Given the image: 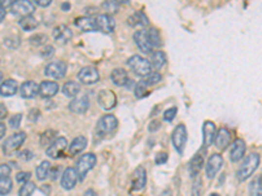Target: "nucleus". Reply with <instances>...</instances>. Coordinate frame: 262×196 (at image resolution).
<instances>
[{
  "mask_svg": "<svg viewBox=\"0 0 262 196\" xmlns=\"http://www.w3.org/2000/svg\"><path fill=\"white\" fill-rule=\"evenodd\" d=\"M260 154L257 152H252L246 157L244 158V161L241 162V165L239 166L236 171V179L239 182H244L248 178H250L256 169L260 165Z\"/></svg>",
  "mask_w": 262,
  "mask_h": 196,
  "instance_id": "nucleus-1",
  "label": "nucleus"
},
{
  "mask_svg": "<svg viewBox=\"0 0 262 196\" xmlns=\"http://www.w3.org/2000/svg\"><path fill=\"white\" fill-rule=\"evenodd\" d=\"M127 65L137 76H142V79L147 76L148 73H151V69H152L150 60L140 55H133L131 58H129Z\"/></svg>",
  "mask_w": 262,
  "mask_h": 196,
  "instance_id": "nucleus-2",
  "label": "nucleus"
},
{
  "mask_svg": "<svg viewBox=\"0 0 262 196\" xmlns=\"http://www.w3.org/2000/svg\"><path fill=\"white\" fill-rule=\"evenodd\" d=\"M96 162H97V158H96V154L93 153L83 154L82 157L76 161V167H75V169L78 171L79 180H80V182H83L84 178L87 177V174L95 167Z\"/></svg>",
  "mask_w": 262,
  "mask_h": 196,
  "instance_id": "nucleus-3",
  "label": "nucleus"
},
{
  "mask_svg": "<svg viewBox=\"0 0 262 196\" xmlns=\"http://www.w3.org/2000/svg\"><path fill=\"white\" fill-rule=\"evenodd\" d=\"M118 127V120L112 114H106L103 118H100L96 126V133L99 136H106L109 133H112L116 131V128Z\"/></svg>",
  "mask_w": 262,
  "mask_h": 196,
  "instance_id": "nucleus-4",
  "label": "nucleus"
},
{
  "mask_svg": "<svg viewBox=\"0 0 262 196\" xmlns=\"http://www.w3.org/2000/svg\"><path fill=\"white\" fill-rule=\"evenodd\" d=\"M172 144L173 148L176 149L178 154L184 153L185 145H186V140H188V131L185 124H178L172 132Z\"/></svg>",
  "mask_w": 262,
  "mask_h": 196,
  "instance_id": "nucleus-5",
  "label": "nucleus"
},
{
  "mask_svg": "<svg viewBox=\"0 0 262 196\" xmlns=\"http://www.w3.org/2000/svg\"><path fill=\"white\" fill-rule=\"evenodd\" d=\"M25 139H26L25 132L13 133L12 136H9L8 139H5V141L3 143V153L7 154V156L15 153V152L24 144Z\"/></svg>",
  "mask_w": 262,
  "mask_h": 196,
  "instance_id": "nucleus-6",
  "label": "nucleus"
},
{
  "mask_svg": "<svg viewBox=\"0 0 262 196\" xmlns=\"http://www.w3.org/2000/svg\"><path fill=\"white\" fill-rule=\"evenodd\" d=\"M206 153H207V148H201L198 150L197 153L194 154L193 158L190 160L189 162V173L192 178H195L199 171L203 169V165H205V158H206Z\"/></svg>",
  "mask_w": 262,
  "mask_h": 196,
  "instance_id": "nucleus-7",
  "label": "nucleus"
},
{
  "mask_svg": "<svg viewBox=\"0 0 262 196\" xmlns=\"http://www.w3.org/2000/svg\"><path fill=\"white\" fill-rule=\"evenodd\" d=\"M11 11L16 16H32V13L35 11V4L33 1L28 0H18V1H12L11 3Z\"/></svg>",
  "mask_w": 262,
  "mask_h": 196,
  "instance_id": "nucleus-8",
  "label": "nucleus"
},
{
  "mask_svg": "<svg viewBox=\"0 0 262 196\" xmlns=\"http://www.w3.org/2000/svg\"><path fill=\"white\" fill-rule=\"evenodd\" d=\"M96 25L97 30L104 33V34H112L114 29H116V21L110 15L103 13V15H97L95 16Z\"/></svg>",
  "mask_w": 262,
  "mask_h": 196,
  "instance_id": "nucleus-9",
  "label": "nucleus"
},
{
  "mask_svg": "<svg viewBox=\"0 0 262 196\" xmlns=\"http://www.w3.org/2000/svg\"><path fill=\"white\" fill-rule=\"evenodd\" d=\"M110 80L114 85L117 86H123V88H131L134 85V81L129 77V73L126 72V69L123 68H116L113 69L112 73H110Z\"/></svg>",
  "mask_w": 262,
  "mask_h": 196,
  "instance_id": "nucleus-10",
  "label": "nucleus"
},
{
  "mask_svg": "<svg viewBox=\"0 0 262 196\" xmlns=\"http://www.w3.org/2000/svg\"><path fill=\"white\" fill-rule=\"evenodd\" d=\"M66 72H67V65L62 60L52 62L45 67V75L52 79H55V80L63 79L66 76Z\"/></svg>",
  "mask_w": 262,
  "mask_h": 196,
  "instance_id": "nucleus-11",
  "label": "nucleus"
},
{
  "mask_svg": "<svg viewBox=\"0 0 262 196\" xmlns=\"http://www.w3.org/2000/svg\"><path fill=\"white\" fill-rule=\"evenodd\" d=\"M223 166V156L219 153L211 154L206 163V177L209 179H214L219 170Z\"/></svg>",
  "mask_w": 262,
  "mask_h": 196,
  "instance_id": "nucleus-12",
  "label": "nucleus"
},
{
  "mask_svg": "<svg viewBox=\"0 0 262 196\" xmlns=\"http://www.w3.org/2000/svg\"><path fill=\"white\" fill-rule=\"evenodd\" d=\"M67 145H69V143H67V139H66V137L62 136L58 137L50 147H48V149H46V156L52 158V160H58V158H60L63 156L66 149H69Z\"/></svg>",
  "mask_w": 262,
  "mask_h": 196,
  "instance_id": "nucleus-13",
  "label": "nucleus"
},
{
  "mask_svg": "<svg viewBox=\"0 0 262 196\" xmlns=\"http://www.w3.org/2000/svg\"><path fill=\"white\" fill-rule=\"evenodd\" d=\"M78 79L83 84L90 85V84H95V82H97V81L100 80V73L96 67L88 65V67H84V68L79 71Z\"/></svg>",
  "mask_w": 262,
  "mask_h": 196,
  "instance_id": "nucleus-14",
  "label": "nucleus"
},
{
  "mask_svg": "<svg viewBox=\"0 0 262 196\" xmlns=\"http://www.w3.org/2000/svg\"><path fill=\"white\" fill-rule=\"evenodd\" d=\"M79 180L78 171L75 167H67L63 174H62V178H60V186L65 188L66 191H70L72 190Z\"/></svg>",
  "mask_w": 262,
  "mask_h": 196,
  "instance_id": "nucleus-15",
  "label": "nucleus"
},
{
  "mask_svg": "<svg viewBox=\"0 0 262 196\" xmlns=\"http://www.w3.org/2000/svg\"><path fill=\"white\" fill-rule=\"evenodd\" d=\"M97 102L104 110H110L117 105V97L113 90L104 89L97 96Z\"/></svg>",
  "mask_w": 262,
  "mask_h": 196,
  "instance_id": "nucleus-16",
  "label": "nucleus"
},
{
  "mask_svg": "<svg viewBox=\"0 0 262 196\" xmlns=\"http://www.w3.org/2000/svg\"><path fill=\"white\" fill-rule=\"evenodd\" d=\"M147 184V173L144 167L139 166L131 175V188L133 191H142Z\"/></svg>",
  "mask_w": 262,
  "mask_h": 196,
  "instance_id": "nucleus-17",
  "label": "nucleus"
},
{
  "mask_svg": "<svg viewBox=\"0 0 262 196\" xmlns=\"http://www.w3.org/2000/svg\"><path fill=\"white\" fill-rule=\"evenodd\" d=\"M134 42L137 43L138 49L144 54H152L154 47L151 46L148 37H147V30H138L134 33Z\"/></svg>",
  "mask_w": 262,
  "mask_h": 196,
  "instance_id": "nucleus-18",
  "label": "nucleus"
},
{
  "mask_svg": "<svg viewBox=\"0 0 262 196\" xmlns=\"http://www.w3.org/2000/svg\"><path fill=\"white\" fill-rule=\"evenodd\" d=\"M88 109H89V97L87 94L75 97L69 105V110L73 114H84Z\"/></svg>",
  "mask_w": 262,
  "mask_h": 196,
  "instance_id": "nucleus-19",
  "label": "nucleus"
},
{
  "mask_svg": "<svg viewBox=\"0 0 262 196\" xmlns=\"http://www.w3.org/2000/svg\"><path fill=\"white\" fill-rule=\"evenodd\" d=\"M202 133H203V147L209 148L210 145L215 143V137H216V126L214 122L211 120H206L202 126Z\"/></svg>",
  "mask_w": 262,
  "mask_h": 196,
  "instance_id": "nucleus-20",
  "label": "nucleus"
},
{
  "mask_svg": "<svg viewBox=\"0 0 262 196\" xmlns=\"http://www.w3.org/2000/svg\"><path fill=\"white\" fill-rule=\"evenodd\" d=\"M245 150H246V144L243 139H236L233 141L231 150H229V158L231 162L240 161L241 158H244Z\"/></svg>",
  "mask_w": 262,
  "mask_h": 196,
  "instance_id": "nucleus-21",
  "label": "nucleus"
},
{
  "mask_svg": "<svg viewBox=\"0 0 262 196\" xmlns=\"http://www.w3.org/2000/svg\"><path fill=\"white\" fill-rule=\"evenodd\" d=\"M52 37L58 43L65 45L72 38V32L67 25H58L52 30Z\"/></svg>",
  "mask_w": 262,
  "mask_h": 196,
  "instance_id": "nucleus-22",
  "label": "nucleus"
},
{
  "mask_svg": "<svg viewBox=\"0 0 262 196\" xmlns=\"http://www.w3.org/2000/svg\"><path fill=\"white\" fill-rule=\"evenodd\" d=\"M20 94H21L22 98H26V99H32V98L37 97L39 94V85L35 81H25L22 82L21 86H20Z\"/></svg>",
  "mask_w": 262,
  "mask_h": 196,
  "instance_id": "nucleus-23",
  "label": "nucleus"
},
{
  "mask_svg": "<svg viewBox=\"0 0 262 196\" xmlns=\"http://www.w3.org/2000/svg\"><path fill=\"white\" fill-rule=\"evenodd\" d=\"M59 92V85L55 81L45 80L39 84V96L43 98H52Z\"/></svg>",
  "mask_w": 262,
  "mask_h": 196,
  "instance_id": "nucleus-24",
  "label": "nucleus"
},
{
  "mask_svg": "<svg viewBox=\"0 0 262 196\" xmlns=\"http://www.w3.org/2000/svg\"><path fill=\"white\" fill-rule=\"evenodd\" d=\"M87 144H88L87 137H84V136L75 137V139L71 141V144L69 145L67 154H69L70 157H75V156H78L79 153H82L83 150L86 149Z\"/></svg>",
  "mask_w": 262,
  "mask_h": 196,
  "instance_id": "nucleus-25",
  "label": "nucleus"
},
{
  "mask_svg": "<svg viewBox=\"0 0 262 196\" xmlns=\"http://www.w3.org/2000/svg\"><path fill=\"white\" fill-rule=\"evenodd\" d=\"M231 143V132L227 127H222L216 133L215 137V145L219 150H224L228 148V145Z\"/></svg>",
  "mask_w": 262,
  "mask_h": 196,
  "instance_id": "nucleus-26",
  "label": "nucleus"
},
{
  "mask_svg": "<svg viewBox=\"0 0 262 196\" xmlns=\"http://www.w3.org/2000/svg\"><path fill=\"white\" fill-rule=\"evenodd\" d=\"M75 25L78 26L79 29L86 33L89 32H96L97 30V25H96L95 17H88V16H83V17H78L75 20Z\"/></svg>",
  "mask_w": 262,
  "mask_h": 196,
  "instance_id": "nucleus-27",
  "label": "nucleus"
},
{
  "mask_svg": "<svg viewBox=\"0 0 262 196\" xmlns=\"http://www.w3.org/2000/svg\"><path fill=\"white\" fill-rule=\"evenodd\" d=\"M17 89V81L13 80V79H8V80L1 82V85H0V94H1V97H12V96L16 94Z\"/></svg>",
  "mask_w": 262,
  "mask_h": 196,
  "instance_id": "nucleus-28",
  "label": "nucleus"
},
{
  "mask_svg": "<svg viewBox=\"0 0 262 196\" xmlns=\"http://www.w3.org/2000/svg\"><path fill=\"white\" fill-rule=\"evenodd\" d=\"M151 65H152V68L156 69V72L161 69L164 67V64L167 63V56H165V52L164 51H154L151 54Z\"/></svg>",
  "mask_w": 262,
  "mask_h": 196,
  "instance_id": "nucleus-29",
  "label": "nucleus"
},
{
  "mask_svg": "<svg viewBox=\"0 0 262 196\" xmlns=\"http://www.w3.org/2000/svg\"><path fill=\"white\" fill-rule=\"evenodd\" d=\"M127 21H129V25L131 26H142V28H144V26L148 25V17L140 11H138V12L134 13L133 16H130Z\"/></svg>",
  "mask_w": 262,
  "mask_h": 196,
  "instance_id": "nucleus-30",
  "label": "nucleus"
},
{
  "mask_svg": "<svg viewBox=\"0 0 262 196\" xmlns=\"http://www.w3.org/2000/svg\"><path fill=\"white\" fill-rule=\"evenodd\" d=\"M62 92H63L66 97H76L79 92H80V85H79V82H75V81H67L65 85H63V88H62Z\"/></svg>",
  "mask_w": 262,
  "mask_h": 196,
  "instance_id": "nucleus-31",
  "label": "nucleus"
},
{
  "mask_svg": "<svg viewBox=\"0 0 262 196\" xmlns=\"http://www.w3.org/2000/svg\"><path fill=\"white\" fill-rule=\"evenodd\" d=\"M50 167H52V165H50L49 161L41 162L38 166H37V169H35V177H37V179L42 182V180L48 178L49 175H50V170H52Z\"/></svg>",
  "mask_w": 262,
  "mask_h": 196,
  "instance_id": "nucleus-32",
  "label": "nucleus"
},
{
  "mask_svg": "<svg viewBox=\"0 0 262 196\" xmlns=\"http://www.w3.org/2000/svg\"><path fill=\"white\" fill-rule=\"evenodd\" d=\"M18 25H20V28H21L22 30H25V32H32V30H35V28L38 26V21H37L33 16H26V17L20 18Z\"/></svg>",
  "mask_w": 262,
  "mask_h": 196,
  "instance_id": "nucleus-33",
  "label": "nucleus"
},
{
  "mask_svg": "<svg viewBox=\"0 0 262 196\" xmlns=\"http://www.w3.org/2000/svg\"><path fill=\"white\" fill-rule=\"evenodd\" d=\"M147 37H148V41H150L151 46L154 49H159L161 46V37H160L159 30L156 28H150L147 30Z\"/></svg>",
  "mask_w": 262,
  "mask_h": 196,
  "instance_id": "nucleus-34",
  "label": "nucleus"
},
{
  "mask_svg": "<svg viewBox=\"0 0 262 196\" xmlns=\"http://www.w3.org/2000/svg\"><path fill=\"white\" fill-rule=\"evenodd\" d=\"M249 196H262V175H258L250 182Z\"/></svg>",
  "mask_w": 262,
  "mask_h": 196,
  "instance_id": "nucleus-35",
  "label": "nucleus"
},
{
  "mask_svg": "<svg viewBox=\"0 0 262 196\" xmlns=\"http://www.w3.org/2000/svg\"><path fill=\"white\" fill-rule=\"evenodd\" d=\"M56 139H58V133L54 130H48L41 135V145L42 147H48V145L50 147Z\"/></svg>",
  "mask_w": 262,
  "mask_h": 196,
  "instance_id": "nucleus-36",
  "label": "nucleus"
},
{
  "mask_svg": "<svg viewBox=\"0 0 262 196\" xmlns=\"http://www.w3.org/2000/svg\"><path fill=\"white\" fill-rule=\"evenodd\" d=\"M12 179L11 177H0V195H8L12 190Z\"/></svg>",
  "mask_w": 262,
  "mask_h": 196,
  "instance_id": "nucleus-37",
  "label": "nucleus"
},
{
  "mask_svg": "<svg viewBox=\"0 0 262 196\" xmlns=\"http://www.w3.org/2000/svg\"><path fill=\"white\" fill-rule=\"evenodd\" d=\"M142 81L148 86V88H150V86L155 85V84H157V82L161 81V75H160L159 72H151L148 73L147 76L143 77Z\"/></svg>",
  "mask_w": 262,
  "mask_h": 196,
  "instance_id": "nucleus-38",
  "label": "nucleus"
},
{
  "mask_svg": "<svg viewBox=\"0 0 262 196\" xmlns=\"http://www.w3.org/2000/svg\"><path fill=\"white\" fill-rule=\"evenodd\" d=\"M29 42L33 45V46H46L48 45V35L42 34V33H37L33 37H30Z\"/></svg>",
  "mask_w": 262,
  "mask_h": 196,
  "instance_id": "nucleus-39",
  "label": "nucleus"
},
{
  "mask_svg": "<svg viewBox=\"0 0 262 196\" xmlns=\"http://www.w3.org/2000/svg\"><path fill=\"white\" fill-rule=\"evenodd\" d=\"M35 191V183L33 182H28L21 186V188L18 190V196H32Z\"/></svg>",
  "mask_w": 262,
  "mask_h": 196,
  "instance_id": "nucleus-40",
  "label": "nucleus"
},
{
  "mask_svg": "<svg viewBox=\"0 0 262 196\" xmlns=\"http://www.w3.org/2000/svg\"><path fill=\"white\" fill-rule=\"evenodd\" d=\"M147 89H148V86L140 80L137 85H135V88H134V94L137 96V98H142L147 94Z\"/></svg>",
  "mask_w": 262,
  "mask_h": 196,
  "instance_id": "nucleus-41",
  "label": "nucleus"
},
{
  "mask_svg": "<svg viewBox=\"0 0 262 196\" xmlns=\"http://www.w3.org/2000/svg\"><path fill=\"white\" fill-rule=\"evenodd\" d=\"M176 115H177V107H169V109H167V110L164 111L163 119L165 120V122H172V120L176 118Z\"/></svg>",
  "mask_w": 262,
  "mask_h": 196,
  "instance_id": "nucleus-42",
  "label": "nucleus"
},
{
  "mask_svg": "<svg viewBox=\"0 0 262 196\" xmlns=\"http://www.w3.org/2000/svg\"><path fill=\"white\" fill-rule=\"evenodd\" d=\"M54 52H55V50H54V47H52V45H46V46H43L42 49L39 50L41 56H42V58H48V59L54 55Z\"/></svg>",
  "mask_w": 262,
  "mask_h": 196,
  "instance_id": "nucleus-43",
  "label": "nucleus"
},
{
  "mask_svg": "<svg viewBox=\"0 0 262 196\" xmlns=\"http://www.w3.org/2000/svg\"><path fill=\"white\" fill-rule=\"evenodd\" d=\"M4 45L7 47H11V49H16V47H18V45H20V39H18V37H7V38H4Z\"/></svg>",
  "mask_w": 262,
  "mask_h": 196,
  "instance_id": "nucleus-44",
  "label": "nucleus"
},
{
  "mask_svg": "<svg viewBox=\"0 0 262 196\" xmlns=\"http://www.w3.org/2000/svg\"><path fill=\"white\" fill-rule=\"evenodd\" d=\"M30 173L29 171H20V173H17L16 174V182H18V183H28L30 179Z\"/></svg>",
  "mask_w": 262,
  "mask_h": 196,
  "instance_id": "nucleus-45",
  "label": "nucleus"
},
{
  "mask_svg": "<svg viewBox=\"0 0 262 196\" xmlns=\"http://www.w3.org/2000/svg\"><path fill=\"white\" fill-rule=\"evenodd\" d=\"M21 119L22 114H16V115L11 116V119H9V127L18 128L20 127V124H21Z\"/></svg>",
  "mask_w": 262,
  "mask_h": 196,
  "instance_id": "nucleus-46",
  "label": "nucleus"
},
{
  "mask_svg": "<svg viewBox=\"0 0 262 196\" xmlns=\"http://www.w3.org/2000/svg\"><path fill=\"white\" fill-rule=\"evenodd\" d=\"M167 161H168V153H165V152H160V153L156 154L155 162L157 165H163V163H165Z\"/></svg>",
  "mask_w": 262,
  "mask_h": 196,
  "instance_id": "nucleus-47",
  "label": "nucleus"
},
{
  "mask_svg": "<svg viewBox=\"0 0 262 196\" xmlns=\"http://www.w3.org/2000/svg\"><path fill=\"white\" fill-rule=\"evenodd\" d=\"M11 174V167L5 163H1L0 165V177H9Z\"/></svg>",
  "mask_w": 262,
  "mask_h": 196,
  "instance_id": "nucleus-48",
  "label": "nucleus"
},
{
  "mask_svg": "<svg viewBox=\"0 0 262 196\" xmlns=\"http://www.w3.org/2000/svg\"><path fill=\"white\" fill-rule=\"evenodd\" d=\"M39 110H37V109H33V110L30 111L29 114H28V119L30 120V122H35V120L39 118Z\"/></svg>",
  "mask_w": 262,
  "mask_h": 196,
  "instance_id": "nucleus-49",
  "label": "nucleus"
},
{
  "mask_svg": "<svg viewBox=\"0 0 262 196\" xmlns=\"http://www.w3.org/2000/svg\"><path fill=\"white\" fill-rule=\"evenodd\" d=\"M160 128V122L159 120H152L150 123V127H148V130H150V132H155V131H157Z\"/></svg>",
  "mask_w": 262,
  "mask_h": 196,
  "instance_id": "nucleus-50",
  "label": "nucleus"
},
{
  "mask_svg": "<svg viewBox=\"0 0 262 196\" xmlns=\"http://www.w3.org/2000/svg\"><path fill=\"white\" fill-rule=\"evenodd\" d=\"M104 7L109 9V11H116L117 7H118V3H117V1H106V3L104 4Z\"/></svg>",
  "mask_w": 262,
  "mask_h": 196,
  "instance_id": "nucleus-51",
  "label": "nucleus"
},
{
  "mask_svg": "<svg viewBox=\"0 0 262 196\" xmlns=\"http://www.w3.org/2000/svg\"><path fill=\"white\" fill-rule=\"evenodd\" d=\"M35 5H39V7H49L52 4V0H35Z\"/></svg>",
  "mask_w": 262,
  "mask_h": 196,
  "instance_id": "nucleus-52",
  "label": "nucleus"
},
{
  "mask_svg": "<svg viewBox=\"0 0 262 196\" xmlns=\"http://www.w3.org/2000/svg\"><path fill=\"white\" fill-rule=\"evenodd\" d=\"M32 157H33V154H32V152H30V150H24V152L20 154V158H21V160H24V161H28V160H30Z\"/></svg>",
  "mask_w": 262,
  "mask_h": 196,
  "instance_id": "nucleus-53",
  "label": "nucleus"
},
{
  "mask_svg": "<svg viewBox=\"0 0 262 196\" xmlns=\"http://www.w3.org/2000/svg\"><path fill=\"white\" fill-rule=\"evenodd\" d=\"M59 167H52V170H50V178H52V180H56V174L59 175Z\"/></svg>",
  "mask_w": 262,
  "mask_h": 196,
  "instance_id": "nucleus-54",
  "label": "nucleus"
},
{
  "mask_svg": "<svg viewBox=\"0 0 262 196\" xmlns=\"http://www.w3.org/2000/svg\"><path fill=\"white\" fill-rule=\"evenodd\" d=\"M5 5L3 4V1L0 3V21L3 22L4 21V18H5Z\"/></svg>",
  "mask_w": 262,
  "mask_h": 196,
  "instance_id": "nucleus-55",
  "label": "nucleus"
},
{
  "mask_svg": "<svg viewBox=\"0 0 262 196\" xmlns=\"http://www.w3.org/2000/svg\"><path fill=\"white\" fill-rule=\"evenodd\" d=\"M83 196H97V192H96L93 188H88V190L84 192V195Z\"/></svg>",
  "mask_w": 262,
  "mask_h": 196,
  "instance_id": "nucleus-56",
  "label": "nucleus"
},
{
  "mask_svg": "<svg viewBox=\"0 0 262 196\" xmlns=\"http://www.w3.org/2000/svg\"><path fill=\"white\" fill-rule=\"evenodd\" d=\"M0 110H1V113H0V118H1V119H4L5 114H7V109H5V106L3 105V103L0 105Z\"/></svg>",
  "mask_w": 262,
  "mask_h": 196,
  "instance_id": "nucleus-57",
  "label": "nucleus"
},
{
  "mask_svg": "<svg viewBox=\"0 0 262 196\" xmlns=\"http://www.w3.org/2000/svg\"><path fill=\"white\" fill-rule=\"evenodd\" d=\"M4 136H5V124L1 122V123H0V137L3 139Z\"/></svg>",
  "mask_w": 262,
  "mask_h": 196,
  "instance_id": "nucleus-58",
  "label": "nucleus"
},
{
  "mask_svg": "<svg viewBox=\"0 0 262 196\" xmlns=\"http://www.w3.org/2000/svg\"><path fill=\"white\" fill-rule=\"evenodd\" d=\"M159 196H173V194L171 190H164L163 192H160Z\"/></svg>",
  "mask_w": 262,
  "mask_h": 196,
  "instance_id": "nucleus-59",
  "label": "nucleus"
},
{
  "mask_svg": "<svg viewBox=\"0 0 262 196\" xmlns=\"http://www.w3.org/2000/svg\"><path fill=\"white\" fill-rule=\"evenodd\" d=\"M60 8L63 9V11H69V9L71 8V5H70V3H67V1H66V3H63V4L60 5Z\"/></svg>",
  "mask_w": 262,
  "mask_h": 196,
  "instance_id": "nucleus-60",
  "label": "nucleus"
},
{
  "mask_svg": "<svg viewBox=\"0 0 262 196\" xmlns=\"http://www.w3.org/2000/svg\"><path fill=\"white\" fill-rule=\"evenodd\" d=\"M210 196H220V195H219V194H211Z\"/></svg>",
  "mask_w": 262,
  "mask_h": 196,
  "instance_id": "nucleus-61",
  "label": "nucleus"
}]
</instances>
